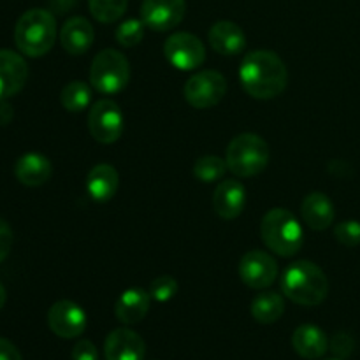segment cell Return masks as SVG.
Instances as JSON below:
<instances>
[{"instance_id":"obj_18","label":"cell","mask_w":360,"mask_h":360,"mask_svg":"<svg viewBox=\"0 0 360 360\" xmlns=\"http://www.w3.org/2000/svg\"><path fill=\"white\" fill-rule=\"evenodd\" d=\"M151 295L144 288L132 287L123 292L115 304V315L118 322L125 326H136L150 311Z\"/></svg>"},{"instance_id":"obj_12","label":"cell","mask_w":360,"mask_h":360,"mask_svg":"<svg viewBox=\"0 0 360 360\" xmlns=\"http://www.w3.org/2000/svg\"><path fill=\"white\" fill-rule=\"evenodd\" d=\"M186 13L185 0H143L141 20L155 32H169L178 27Z\"/></svg>"},{"instance_id":"obj_29","label":"cell","mask_w":360,"mask_h":360,"mask_svg":"<svg viewBox=\"0 0 360 360\" xmlns=\"http://www.w3.org/2000/svg\"><path fill=\"white\" fill-rule=\"evenodd\" d=\"M334 238L343 246L354 248L360 245V221L357 220H345L340 221L334 229Z\"/></svg>"},{"instance_id":"obj_15","label":"cell","mask_w":360,"mask_h":360,"mask_svg":"<svg viewBox=\"0 0 360 360\" xmlns=\"http://www.w3.org/2000/svg\"><path fill=\"white\" fill-rule=\"evenodd\" d=\"M246 206V190L238 179H224L213 192V210L221 220H234Z\"/></svg>"},{"instance_id":"obj_19","label":"cell","mask_w":360,"mask_h":360,"mask_svg":"<svg viewBox=\"0 0 360 360\" xmlns=\"http://www.w3.org/2000/svg\"><path fill=\"white\" fill-rule=\"evenodd\" d=\"M14 174L16 179L25 186H41L49 181L53 174V165L48 157L41 153H25L23 157L18 158L14 165Z\"/></svg>"},{"instance_id":"obj_14","label":"cell","mask_w":360,"mask_h":360,"mask_svg":"<svg viewBox=\"0 0 360 360\" xmlns=\"http://www.w3.org/2000/svg\"><path fill=\"white\" fill-rule=\"evenodd\" d=\"M28 79V65L23 56L11 49H0V101L23 90Z\"/></svg>"},{"instance_id":"obj_25","label":"cell","mask_w":360,"mask_h":360,"mask_svg":"<svg viewBox=\"0 0 360 360\" xmlns=\"http://www.w3.org/2000/svg\"><path fill=\"white\" fill-rule=\"evenodd\" d=\"M227 162L217 155H204L193 164V176L202 183H214L227 172Z\"/></svg>"},{"instance_id":"obj_31","label":"cell","mask_w":360,"mask_h":360,"mask_svg":"<svg viewBox=\"0 0 360 360\" xmlns=\"http://www.w3.org/2000/svg\"><path fill=\"white\" fill-rule=\"evenodd\" d=\"M72 360H98L97 347L90 340H81L74 345Z\"/></svg>"},{"instance_id":"obj_10","label":"cell","mask_w":360,"mask_h":360,"mask_svg":"<svg viewBox=\"0 0 360 360\" xmlns=\"http://www.w3.org/2000/svg\"><path fill=\"white\" fill-rule=\"evenodd\" d=\"M238 273L246 287L253 290H264L276 281L278 264L269 253L262 250H252L239 260Z\"/></svg>"},{"instance_id":"obj_35","label":"cell","mask_w":360,"mask_h":360,"mask_svg":"<svg viewBox=\"0 0 360 360\" xmlns=\"http://www.w3.org/2000/svg\"><path fill=\"white\" fill-rule=\"evenodd\" d=\"M329 360H341V359H329Z\"/></svg>"},{"instance_id":"obj_28","label":"cell","mask_w":360,"mask_h":360,"mask_svg":"<svg viewBox=\"0 0 360 360\" xmlns=\"http://www.w3.org/2000/svg\"><path fill=\"white\" fill-rule=\"evenodd\" d=\"M150 295L157 302H167L178 294V281L172 276H158L157 280L151 281Z\"/></svg>"},{"instance_id":"obj_3","label":"cell","mask_w":360,"mask_h":360,"mask_svg":"<svg viewBox=\"0 0 360 360\" xmlns=\"http://www.w3.org/2000/svg\"><path fill=\"white\" fill-rule=\"evenodd\" d=\"M56 41V20L49 11L30 9L18 20L14 42L23 55L37 58L46 55Z\"/></svg>"},{"instance_id":"obj_23","label":"cell","mask_w":360,"mask_h":360,"mask_svg":"<svg viewBox=\"0 0 360 360\" xmlns=\"http://www.w3.org/2000/svg\"><path fill=\"white\" fill-rule=\"evenodd\" d=\"M252 316L259 323H274L285 311V301L278 292H260L250 306Z\"/></svg>"},{"instance_id":"obj_2","label":"cell","mask_w":360,"mask_h":360,"mask_svg":"<svg viewBox=\"0 0 360 360\" xmlns=\"http://www.w3.org/2000/svg\"><path fill=\"white\" fill-rule=\"evenodd\" d=\"M281 292L299 306H319L329 295L326 273L309 260L290 264L281 274Z\"/></svg>"},{"instance_id":"obj_4","label":"cell","mask_w":360,"mask_h":360,"mask_svg":"<svg viewBox=\"0 0 360 360\" xmlns=\"http://www.w3.org/2000/svg\"><path fill=\"white\" fill-rule=\"evenodd\" d=\"M260 236L267 248L280 257H294L304 245L301 224L285 207H274L264 214Z\"/></svg>"},{"instance_id":"obj_13","label":"cell","mask_w":360,"mask_h":360,"mask_svg":"<svg viewBox=\"0 0 360 360\" xmlns=\"http://www.w3.org/2000/svg\"><path fill=\"white\" fill-rule=\"evenodd\" d=\"M104 355L105 360H143L146 345L136 330L120 327L105 338Z\"/></svg>"},{"instance_id":"obj_34","label":"cell","mask_w":360,"mask_h":360,"mask_svg":"<svg viewBox=\"0 0 360 360\" xmlns=\"http://www.w3.org/2000/svg\"><path fill=\"white\" fill-rule=\"evenodd\" d=\"M6 299H7L6 288H4V285L0 283V309H2L4 304H6Z\"/></svg>"},{"instance_id":"obj_27","label":"cell","mask_w":360,"mask_h":360,"mask_svg":"<svg viewBox=\"0 0 360 360\" xmlns=\"http://www.w3.org/2000/svg\"><path fill=\"white\" fill-rule=\"evenodd\" d=\"M144 27L143 20H136V18H129V20L122 21L116 28V42L123 48H136L144 37Z\"/></svg>"},{"instance_id":"obj_21","label":"cell","mask_w":360,"mask_h":360,"mask_svg":"<svg viewBox=\"0 0 360 360\" xmlns=\"http://www.w3.org/2000/svg\"><path fill=\"white\" fill-rule=\"evenodd\" d=\"M86 192L97 202H108L116 195L120 186L118 171L111 164H97L86 176Z\"/></svg>"},{"instance_id":"obj_22","label":"cell","mask_w":360,"mask_h":360,"mask_svg":"<svg viewBox=\"0 0 360 360\" xmlns=\"http://www.w3.org/2000/svg\"><path fill=\"white\" fill-rule=\"evenodd\" d=\"M292 347L302 359H322L329 350V340L320 327L304 323L299 326L292 334Z\"/></svg>"},{"instance_id":"obj_26","label":"cell","mask_w":360,"mask_h":360,"mask_svg":"<svg viewBox=\"0 0 360 360\" xmlns=\"http://www.w3.org/2000/svg\"><path fill=\"white\" fill-rule=\"evenodd\" d=\"M127 4L129 0H88L91 16L104 25L118 21L125 14Z\"/></svg>"},{"instance_id":"obj_9","label":"cell","mask_w":360,"mask_h":360,"mask_svg":"<svg viewBox=\"0 0 360 360\" xmlns=\"http://www.w3.org/2000/svg\"><path fill=\"white\" fill-rule=\"evenodd\" d=\"M167 62L178 70H195L206 60V46L190 32H176L164 44Z\"/></svg>"},{"instance_id":"obj_17","label":"cell","mask_w":360,"mask_h":360,"mask_svg":"<svg viewBox=\"0 0 360 360\" xmlns=\"http://www.w3.org/2000/svg\"><path fill=\"white\" fill-rule=\"evenodd\" d=\"M207 39L211 48L225 56L239 55L246 48V35L243 28L229 20L217 21L207 32Z\"/></svg>"},{"instance_id":"obj_30","label":"cell","mask_w":360,"mask_h":360,"mask_svg":"<svg viewBox=\"0 0 360 360\" xmlns=\"http://www.w3.org/2000/svg\"><path fill=\"white\" fill-rule=\"evenodd\" d=\"M330 352L336 355V359H348L352 354H354L355 341L354 338L348 336L347 333H338L334 334V338L329 343Z\"/></svg>"},{"instance_id":"obj_24","label":"cell","mask_w":360,"mask_h":360,"mask_svg":"<svg viewBox=\"0 0 360 360\" xmlns=\"http://www.w3.org/2000/svg\"><path fill=\"white\" fill-rule=\"evenodd\" d=\"M60 102L63 109L69 112H81L90 105L91 102V88L83 81H72L65 84L60 94Z\"/></svg>"},{"instance_id":"obj_1","label":"cell","mask_w":360,"mask_h":360,"mask_svg":"<svg viewBox=\"0 0 360 360\" xmlns=\"http://www.w3.org/2000/svg\"><path fill=\"white\" fill-rule=\"evenodd\" d=\"M239 81L248 95L259 101H271L285 91L288 70L283 60L269 49H255L243 58Z\"/></svg>"},{"instance_id":"obj_16","label":"cell","mask_w":360,"mask_h":360,"mask_svg":"<svg viewBox=\"0 0 360 360\" xmlns=\"http://www.w3.org/2000/svg\"><path fill=\"white\" fill-rule=\"evenodd\" d=\"M95 39L94 25L83 16H72L63 23L60 30V42L69 55H84L91 48Z\"/></svg>"},{"instance_id":"obj_6","label":"cell","mask_w":360,"mask_h":360,"mask_svg":"<svg viewBox=\"0 0 360 360\" xmlns=\"http://www.w3.org/2000/svg\"><path fill=\"white\" fill-rule=\"evenodd\" d=\"M130 65L129 60L118 49H102L91 62L90 81L91 86L102 95L120 94L129 84Z\"/></svg>"},{"instance_id":"obj_20","label":"cell","mask_w":360,"mask_h":360,"mask_svg":"<svg viewBox=\"0 0 360 360\" xmlns=\"http://www.w3.org/2000/svg\"><path fill=\"white\" fill-rule=\"evenodd\" d=\"M301 214L304 224L313 231H326L333 225L336 211L334 204L326 193L311 192L304 197L301 206Z\"/></svg>"},{"instance_id":"obj_5","label":"cell","mask_w":360,"mask_h":360,"mask_svg":"<svg viewBox=\"0 0 360 360\" xmlns=\"http://www.w3.org/2000/svg\"><path fill=\"white\" fill-rule=\"evenodd\" d=\"M225 162L232 174L252 178L266 171L269 164V144L259 134H239L229 143Z\"/></svg>"},{"instance_id":"obj_32","label":"cell","mask_w":360,"mask_h":360,"mask_svg":"<svg viewBox=\"0 0 360 360\" xmlns=\"http://www.w3.org/2000/svg\"><path fill=\"white\" fill-rule=\"evenodd\" d=\"M13 229L9 227V224L4 218H0V262H4L6 257L9 255L11 248H13Z\"/></svg>"},{"instance_id":"obj_7","label":"cell","mask_w":360,"mask_h":360,"mask_svg":"<svg viewBox=\"0 0 360 360\" xmlns=\"http://www.w3.org/2000/svg\"><path fill=\"white\" fill-rule=\"evenodd\" d=\"M227 94V79L218 70H199L183 88L186 102L195 109H210L220 104Z\"/></svg>"},{"instance_id":"obj_11","label":"cell","mask_w":360,"mask_h":360,"mask_svg":"<svg viewBox=\"0 0 360 360\" xmlns=\"http://www.w3.org/2000/svg\"><path fill=\"white\" fill-rule=\"evenodd\" d=\"M48 326L55 336L62 340H74L86 329V313L79 304L63 299L49 308Z\"/></svg>"},{"instance_id":"obj_33","label":"cell","mask_w":360,"mask_h":360,"mask_svg":"<svg viewBox=\"0 0 360 360\" xmlns=\"http://www.w3.org/2000/svg\"><path fill=\"white\" fill-rule=\"evenodd\" d=\"M0 360H23L20 350L6 338H0Z\"/></svg>"},{"instance_id":"obj_8","label":"cell","mask_w":360,"mask_h":360,"mask_svg":"<svg viewBox=\"0 0 360 360\" xmlns=\"http://www.w3.org/2000/svg\"><path fill=\"white\" fill-rule=\"evenodd\" d=\"M88 129L97 143L112 144L125 130V116L115 101L101 98L88 112Z\"/></svg>"}]
</instances>
